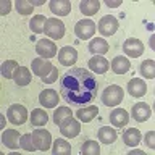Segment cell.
<instances>
[{
	"label": "cell",
	"instance_id": "1",
	"mask_svg": "<svg viewBox=\"0 0 155 155\" xmlns=\"http://www.w3.org/2000/svg\"><path fill=\"white\" fill-rule=\"evenodd\" d=\"M99 91V82L84 68H71L60 79L61 97L68 104L73 105H87L94 102Z\"/></svg>",
	"mask_w": 155,
	"mask_h": 155
},
{
	"label": "cell",
	"instance_id": "2",
	"mask_svg": "<svg viewBox=\"0 0 155 155\" xmlns=\"http://www.w3.org/2000/svg\"><path fill=\"white\" fill-rule=\"evenodd\" d=\"M123 97H124V91L120 86L111 84L102 92V104L107 107H115L123 102Z\"/></svg>",
	"mask_w": 155,
	"mask_h": 155
},
{
	"label": "cell",
	"instance_id": "3",
	"mask_svg": "<svg viewBox=\"0 0 155 155\" xmlns=\"http://www.w3.org/2000/svg\"><path fill=\"white\" fill-rule=\"evenodd\" d=\"M32 140L37 150L45 152L52 145V134L47 129H34L32 131Z\"/></svg>",
	"mask_w": 155,
	"mask_h": 155
},
{
	"label": "cell",
	"instance_id": "4",
	"mask_svg": "<svg viewBox=\"0 0 155 155\" xmlns=\"http://www.w3.org/2000/svg\"><path fill=\"white\" fill-rule=\"evenodd\" d=\"M7 118L12 124H23L24 121L28 120V110L24 105H19V104H13L12 107L8 108L7 111Z\"/></svg>",
	"mask_w": 155,
	"mask_h": 155
},
{
	"label": "cell",
	"instance_id": "5",
	"mask_svg": "<svg viewBox=\"0 0 155 155\" xmlns=\"http://www.w3.org/2000/svg\"><path fill=\"white\" fill-rule=\"evenodd\" d=\"M44 32L50 39H61L65 36V24L57 18H48L44 28Z\"/></svg>",
	"mask_w": 155,
	"mask_h": 155
},
{
	"label": "cell",
	"instance_id": "6",
	"mask_svg": "<svg viewBox=\"0 0 155 155\" xmlns=\"http://www.w3.org/2000/svg\"><path fill=\"white\" fill-rule=\"evenodd\" d=\"M60 133L61 136H65V137H76L78 134L81 133V124H79V120L73 118V116H70V118H66L65 121H61L60 124Z\"/></svg>",
	"mask_w": 155,
	"mask_h": 155
},
{
	"label": "cell",
	"instance_id": "7",
	"mask_svg": "<svg viewBox=\"0 0 155 155\" xmlns=\"http://www.w3.org/2000/svg\"><path fill=\"white\" fill-rule=\"evenodd\" d=\"M95 23L91 21V19H81V21L76 23L74 26V34L79 39H91L95 32Z\"/></svg>",
	"mask_w": 155,
	"mask_h": 155
},
{
	"label": "cell",
	"instance_id": "8",
	"mask_svg": "<svg viewBox=\"0 0 155 155\" xmlns=\"http://www.w3.org/2000/svg\"><path fill=\"white\" fill-rule=\"evenodd\" d=\"M97 29H99V32L105 37L113 36L116 32V29H118V19L115 16H111V15H107V16H104L99 21V28Z\"/></svg>",
	"mask_w": 155,
	"mask_h": 155
},
{
	"label": "cell",
	"instance_id": "9",
	"mask_svg": "<svg viewBox=\"0 0 155 155\" xmlns=\"http://www.w3.org/2000/svg\"><path fill=\"white\" fill-rule=\"evenodd\" d=\"M123 52L131 58H137L144 53V44L139 39H134V37L126 39L123 44Z\"/></svg>",
	"mask_w": 155,
	"mask_h": 155
},
{
	"label": "cell",
	"instance_id": "10",
	"mask_svg": "<svg viewBox=\"0 0 155 155\" xmlns=\"http://www.w3.org/2000/svg\"><path fill=\"white\" fill-rule=\"evenodd\" d=\"M36 50L39 53V57H42L47 60V58H52V57L57 55L58 48L55 45V42H52L50 39H41V41L36 44Z\"/></svg>",
	"mask_w": 155,
	"mask_h": 155
},
{
	"label": "cell",
	"instance_id": "11",
	"mask_svg": "<svg viewBox=\"0 0 155 155\" xmlns=\"http://www.w3.org/2000/svg\"><path fill=\"white\" fill-rule=\"evenodd\" d=\"M131 116H133L137 123H144V121H147L150 116H152V110H150L149 104L139 102V104L133 105V108H131Z\"/></svg>",
	"mask_w": 155,
	"mask_h": 155
},
{
	"label": "cell",
	"instance_id": "12",
	"mask_svg": "<svg viewBox=\"0 0 155 155\" xmlns=\"http://www.w3.org/2000/svg\"><path fill=\"white\" fill-rule=\"evenodd\" d=\"M31 66H32V73L36 76H39L41 79L47 78L48 74H50V71L53 70L52 63L48 60H45V58H36V60H32Z\"/></svg>",
	"mask_w": 155,
	"mask_h": 155
},
{
	"label": "cell",
	"instance_id": "13",
	"mask_svg": "<svg viewBox=\"0 0 155 155\" xmlns=\"http://www.w3.org/2000/svg\"><path fill=\"white\" fill-rule=\"evenodd\" d=\"M19 139L21 136L16 129H5L3 134H2V142L5 147L12 149V150H16L19 147Z\"/></svg>",
	"mask_w": 155,
	"mask_h": 155
},
{
	"label": "cell",
	"instance_id": "14",
	"mask_svg": "<svg viewBox=\"0 0 155 155\" xmlns=\"http://www.w3.org/2000/svg\"><path fill=\"white\" fill-rule=\"evenodd\" d=\"M89 68L94 73H97V74H104V73L108 71L110 61L107 60L105 57H102V55H95V57H92L89 60Z\"/></svg>",
	"mask_w": 155,
	"mask_h": 155
},
{
	"label": "cell",
	"instance_id": "15",
	"mask_svg": "<svg viewBox=\"0 0 155 155\" xmlns=\"http://www.w3.org/2000/svg\"><path fill=\"white\" fill-rule=\"evenodd\" d=\"M128 121H129V113L124 108H115L110 113V123L115 128H123V126L128 124Z\"/></svg>",
	"mask_w": 155,
	"mask_h": 155
},
{
	"label": "cell",
	"instance_id": "16",
	"mask_svg": "<svg viewBox=\"0 0 155 155\" xmlns=\"http://www.w3.org/2000/svg\"><path fill=\"white\" fill-rule=\"evenodd\" d=\"M76 60H78L76 48H73V47H63V48H60V52H58V61H60L61 65H66V66L74 65Z\"/></svg>",
	"mask_w": 155,
	"mask_h": 155
},
{
	"label": "cell",
	"instance_id": "17",
	"mask_svg": "<svg viewBox=\"0 0 155 155\" xmlns=\"http://www.w3.org/2000/svg\"><path fill=\"white\" fill-rule=\"evenodd\" d=\"M128 92L133 97H142L147 92V84L140 78H134V79H131L128 82Z\"/></svg>",
	"mask_w": 155,
	"mask_h": 155
},
{
	"label": "cell",
	"instance_id": "18",
	"mask_svg": "<svg viewBox=\"0 0 155 155\" xmlns=\"http://www.w3.org/2000/svg\"><path fill=\"white\" fill-rule=\"evenodd\" d=\"M39 102L45 107V108H52V107H57L58 104V94L53 89H44L39 95Z\"/></svg>",
	"mask_w": 155,
	"mask_h": 155
},
{
	"label": "cell",
	"instance_id": "19",
	"mask_svg": "<svg viewBox=\"0 0 155 155\" xmlns=\"http://www.w3.org/2000/svg\"><path fill=\"white\" fill-rule=\"evenodd\" d=\"M48 7H50L52 13L58 15V16H66V15H70V12H71L70 0H52Z\"/></svg>",
	"mask_w": 155,
	"mask_h": 155
},
{
	"label": "cell",
	"instance_id": "20",
	"mask_svg": "<svg viewBox=\"0 0 155 155\" xmlns=\"http://www.w3.org/2000/svg\"><path fill=\"white\" fill-rule=\"evenodd\" d=\"M110 68L113 70L115 74H124L131 70V63L126 57H115L113 61L110 63Z\"/></svg>",
	"mask_w": 155,
	"mask_h": 155
},
{
	"label": "cell",
	"instance_id": "21",
	"mask_svg": "<svg viewBox=\"0 0 155 155\" xmlns=\"http://www.w3.org/2000/svg\"><path fill=\"white\" fill-rule=\"evenodd\" d=\"M140 139H142V134L137 128H129L123 133V142L128 147H136L140 142Z\"/></svg>",
	"mask_w": 155,
	"mask_h": 155
},
{
	"label": "cell",
	"instance_id": "22",
	"mask_svg": "<svg viewBox=\"0 0 155 155\" xmlns=\"http://www.w3.org/2000/svg\"><path fill=\"white\" fill-rule=\"evenodd\" d=\"M108 48H110V45L104 37H95L89 42V52L97 53V55H105L108 52Z\"/></svg>",
	"mask_w": 155,
	"mask_h": 155
},
{
	"label": "cell",
	"instance_id": "23",
	"mask_svg": "<svg viewBox=\"0 0 155 155\" xmlns=\"http://www.w3.org/2000/svg\"><path fill=\"white\" fill-rule=\"evenodd\" d=\"M97 136H99V140L104 144H113L116 140V137H118L116 129H113L111 126H104V128H100Z\"/></svg>",
	"mask_w": 155,
	"mask_h": 155
},
{
	"label": "cell",
	"instance_id": "24",
	"mask_svg": "<svg viewBox=\"0 0 155 155\" xmlns=\"http://www.w3.org/2000/svg\"><path fill=\"white\" fill-rule=\"evenodd\" d=\"M99 8H100L99 0H82V2L79 3L81 13L86 15V16H92V15L99 13Z\"/></svg>",
	"mask_w": 155,
	"mask_h": 155
},
{
	"label": "cell",
	"instance_id": "25",
	"mask_svg": "<svg viewBox=\"0 0 155 155\" xmlns=\"http://www.w3.org/2000/svg\"><path fill=\"white\" fill-rule=\"evenodd\" d=\"M99 113V108L95 105H91V107H84V108H79L78 110V120L79 121H84V123H89L97 116Z\"/></svg>",
	"mask_w": 155,
	"mask_h": 155
},
{
	"label": "cell",
	"instance_id": "26",
	"mask_svg": "<svg viewBox=\"0 0 155 155\" xmlns=\"http://www.w3.org/2000/svg\"><path fill=\"white\" fill-rule=\"evenodd\" d=\"M13 81L16 82L18 86H28L31 82V71L28 70L26 66H19L16 73L13 76Z\"/></svg>",
	"mask_w": 155,
	"mask_h": 155
},
{
	"label": "cell",
	"instance_id": "27",
	"mask_svg": "<svg viewBox=\"0 0 155 155\" xmlns=\"http://www.w3.org/2000/svg\"><path fill=\"white\" fill-rule=\"evenodd\" d=\"M47 121H48V115L44 110H41V108H34L32 110V113H31V124L32 126L41 128V126L47 124Z\"/></svg>",
	"mask_w": 155,
	"mask_h": 155
},
{
	"label": "cell",
	"instance_id": "28",
	"mask_svg": "<svg viewBox=\"0 0 155 155\" xmlns=\"http://www.w3.org/2000/svg\"><path fill=\"white\" fill-rule=\"evenodd\" d=\"M53 153L55 155H70L71 153V145L65 139H55L53 140Z\"/></svg>",
	"mask_w": 155,
	"mask_h": 155
},
{
	"label": "cell",
	"instance_id": "29",
	"mask_svg": "<svg viewBox=\"0 0 155 155\" xmlns=\"http://www.w3.org/2000/svg\"><path fill=\"white\" fill-rule=\"evenodd\" d=\"M45 23H47V18L44 16V15H36V16H34L31 21H29V28H31L32 32L41 34V32H44Z\"/></svg>",
	"mask_w": 155,
	"mask_h": 155
},
{
	"label": "cell",
	"instance_id": "30",
	"mask_svg": "<svg viewBox=\"0 0 155 155\" xmlns=\"http://www.w3.org/2000/svg\"><path fill=\"white\" fill-rule=\"evenodd\" d=\"M18 68L19 66H18V63L15 60H7L2 65V68H0V71H2L3 78H7V79H13V76H15V73H16Z\"/></svg>",
	"mask_w": 155,
	"mask_h": 155
},
{
	"label": "cell",
	"instance_id": "31",
	"mask_svg": "<svg viewBox=\"0 0 155 155\" xmlns=\"http://www.w3.org/2000/svg\"><path fill=\"white\" fill-rule=\"evenodd\" d=\"M70 116H73V111H71L70 107H60V108H57L55 113H53V123L57 126H60L61 121H65L66 118H70Z\"/></svg>",
	"mask_w": 155,
	"mask_h": 155
},
{
	"label": "cell",
	"instance_id": "32",
	"mask_svg": "<svg viewBox=\"0 0 155 155\" xmlns=\"http://www.w3.org/2000/svg\"><path fill=\"white\" fill-rule=\"evenodd\" d=\"M139 71H140V74H142L144 78H147V79H153V78H155V61L153 60L142 61Z\"/></svg>",
	"mask_w": 155,
	"mask_h": 155
},
{
	"label": "cell",
	"instance_id": "33",
	"mask_svg": "<svg viewBox=\"0 0 155 155\" xmlns=\"http://www.w3.org/2000/svg\"><path fill=\"white\" fill-rule=\"evenodd\" d=\"M81 152L84 155H99L100 153V145L95 140H86L81 147Z\"/></svg>",
	"mask_w": 155,
	"mask_h": 155
},
{
	"label": "cell",
	"instance_id": "34",
	"mask_svg": "<svg viewBox=\"0 0 155 155\" xmlns=\"http://www.w3.org/2000/svg\"><path fill=\"white\" fill-rule=\"evenodd\" d=\"M15 8H16V12L19 15H24V16L32 13V5L29 0H16L15 2Z\"/></svg>",
	"mask_w": 155,
	"mask_h": 155
},
{
	"label": "cell",
	"instance_id": "35",
	"mask_svg": "<svg viewBox=\"0 0 155 155\" xmlns=\"http://www.w3.org/2000/svg\"><path fill=\"white\" fill-rule=\"evenodd\" d=\"M19 147L24 149L26 152H34V150H37L36 145H34V140H32V134L21 136V139H19Z\"/></svg>",
	"mask_w": 155,
	"mask_h": 155
},
{
	"label": "cell",
	"instance_id": "36",
	"mask_svg": "<svg viewBox=\"0 0 155 155\" xmlns=\"http://www.w3.org/2000/svg\"><path fill=\"white\" fill-rule=\"evenodd\" d=\"M144 140H145V145H147L149 149H155V133L153 131H149V133L144 136Z\"/></svg>",
	"mask_w": 155,
	"mask_h": 155
},
{
	"label": "cell",
	"instance_id": "37",
	"mask_svg": "<svg viewBox=\"0 0 155 155\" xmlns=\"http://www.w3.org/2000/svg\"><path fill=\"white\" fill-rule=\"evenodd\" d=\"M57 78H58V70L55 66H53V70L50 71V74H48L47 78H44L42 82H45V84H52L53 81H57Z\"/></svg>",
	"mask_w": 155,
	"mask_h": 155
},
{
	"label": "cell",
	"instance_id": "38",
	"mask_svg": "<svg viewBox=\"0 0 155 155\" xmlns=\"http://www.w3.org/2000/svg\"><path fill=\"white\" fill-rule=\"evenodd\" d=\"M10 8H12V2L3 0V2H2V10H0V15H8Z\"/></svg>",
	"mask_w": 155,
	"mask_h": 155
},
{
	"label": "cell",
	"instance_id": "39",
	"mask_svg": "<svg viewBox=\"0 0 155 155\" xmlns=\"http://www.w3.org/2000/svg\"><path fill=\"white\" fill-rule=\"evenodd\" d=\"M105 5H107V7H120V5H121V0H116V2H108V0H107Z\"/></svg>",
	"mask_w": 155,
	"mask_h": 155
},
{
	"label": "cell",
	"instance_id": "40",
	"mask_svg": "<svg viewBox=\"0 0 155 155\" xmlns=\"http://www.w3.org/2000/svg\"><path fill=\"white\" fill-rule=\"evenodd\" d=\"M0 126H2V129H5V116L0 115Z\"/></svg>",
	"mask_w": 155,
	"mask_h": 155
},
{
	"label": "cell",
	"instance_id": "41",
	"mask_svg": "<svg viewBox=\"0 0 155 155\" xmlns=\"http://www.w3.org/2000/svg\"><path fill=\"white\" fill-rule=\"evenodd\" d=\"M31 5L34 7V5H44V0H34V2H31Z\"/></svg>",
	"mask_w": 155,
	"mask_h": 155
},
{
	"label": "cell",
	"instance_id": "42",
	"mask_svg": "<svg viewBox=\"0 0 155 155\" xmlns=\"http://www.w3.org/2000/svg\"><path fill=\"white\" fill-rule=\"evenodd\" d=\"M131 155H144V152H142V150H133Z\"/></svg>",
	"mask_w": 155,
	"mask_h": 155
},
{
	"label": "cell",
	"instance_id": "43",
	"mask_svg": "<svg viewBox=\"0 0 155 155\" xmlns=\"http://www.w3.org/2000/svg\"><path fill=\"white\" fill-rule=\"evenodd\" d=\"M153 39H155V37H150V47H152V48H155V42H153Z\"/></svg>",
	"mask_w": 155,
	"mask_h": 155
}]
</instances>
